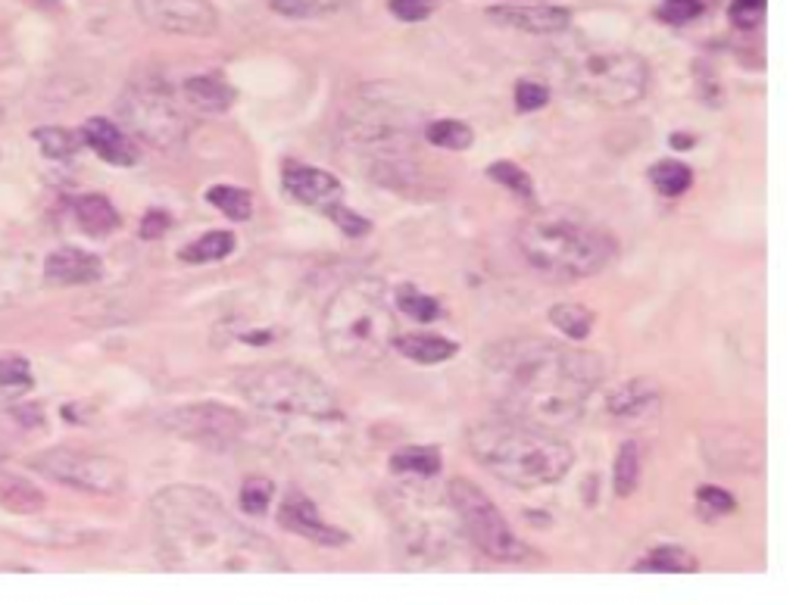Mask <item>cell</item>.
I'll list each match as a JSON object with an SVG mask.
<instances>
[{
    "mask_svg": "<svg viewBox=\"0 0 799 605\" xmlns=\"http://www.w3.org/2000/svg\"><path fill=\"white\" fill-rule=\"evenodd\" d=\"M400 534H397V553L400 559L412 568L422 565L440 562L444 556H450V543H454V527L440 515H410V519L397 521Z\"/></svg>",
    "mask_w": 799,
    "mask_h": 605,
    "instance_id": "obj_14",
    "label": "cell"
},
{
    "mask_svg": "<svg viewBox=\"0 0 799 605\" xmlns=\"http://www.w3.org/2000/svg\"><path fill=\"white\" fill-rule=\"evenodd\" d=\"M119 112L141 141L160 151L181 147L188 138V119L175 100V87L160 72H141L122 91Z\"/></svg>",
    "mask_w": 799,
    "mask_h": 605,
    "instance_id": "obj_9",
    "label": "cell"
},
{
    "mask_svg": "<svg viewBox=\"0 0 799 605\" xmlns=\"http://www.w3.org/2000/svg\"><path fill=\"white\" fill-rule=\"evenodd\" d=\"M550 104V87L540 85V82H519L516 85V107L521 112H531V109H540Z\"/></svg>",
    "mask_w": 799,
    "mask_h": 605,
    "instance_id": "obj_44",
    "label": "cell"
},
{
    "mask_svg": "<svg viewBox=\"0 0 799 605\" xmlns=\"http://www.w3.org/2000/svg\"><path fill=\"white\" fill-rule=\"evenodd\" d=\"M32 138L42 144L44 156H50V159H69V156H75V151H79V138H75L72 131L57 129V126L35 129L32 131Z\"/></svg>",
    "mask_w": 799,
    "mask_h": 605,
    "instance_id": "obj_36",
    "label": "cell"
},
{
    "mask_svg": "<svg viewBox=\"0 0 799 605\" xmlns=\"http://www.w3.org/2000/svg\"><path fill=\"white\" fill-rule=\"evenodd\" d=\"M637 481H641V447L634 440H627L615 455V472H612L615 497H631L637 490Z\"/></svg>",
    "mask_w": 799,
    "mask_h": 605,
    "instance_id": "obj_32",
    "label": "cell"
},
{
    "mask_svg": "<svg viewBox=\"0 0 799 605\" xmlns=\"http://www.w3.org/2000/svg\"><path fill=\"white\" fill-rule=\"evenodd\" d=\"M390 472L410 477H434L440 472V450L437 447H422L412 443L390 455Z\"/></svg>",
    "mask_w": 799,
    "mask_h": 605,
    "instance_id": "obj_24",
    "label": "cell"
},
{
    "mask_svg": "<svg viewBox=\"0 0 799 605\" xmlns=\"http://www.w3.org/2000/svg\"><path fill=\"white\" fill-rule=\"evenodd\" d=\"M696 565L700 562L693 559L684 546H656V549H649L641 562L634 565V571H659V574L681 571V574H688V571H696Z\"/></svg>",
    "mask_w": 799,
    "mask_h": 605,
    "instance_id": "obj_29",
    "label": "cell"
},
{
    "mask_svg": "<svg viewBox=\"0 0 799 605\" xmlns=\"http://www.w3.org/2000/svg\"><path fill=\"white\" fill-rule=\"evenodd\" d=\"M279 521L284 531L319 543V546H344L350 541V534L341 531V527H334L331 521H325L319 515V509H316V502L306 494H301V490H291L287 497L281 499Z\"/></svg>",
    "mask_w": 799,
    "mask_h": 605,
    "instance_id": "obj_15",
    "label": "cell"
},
{
    "mask_svg": "<svg viewBox=\"0 0 799 605\" xmlns=\"http://www.w3.org/2000/svg\"><path fill=\"white\" fill-rule=\"evenodd\" d=\"M275 502V484L269 477H250L244 481L240 487V509L250 515V519H262Z\"/></svg>",
    "mask_w": 799,
    "mask_h": 605,
    "instance_id": "obj_34",
    "label": "cell"
},
{
    "mask_svg": "<svg viewBox=\"0 0 799 605\" xmlns=\"http://www.w3.org/2000/svg\"><path fill=\"white\" fill-rule=\"evenodd\" d=\"M419 141V109L397 85H366L341 119V147L363 173L400 188L412 173V151Z\"/></svg>",
    "mask_w": 799,
    "mask_h": 605,
    "instance_id": "obj_3",
    "label": "cell"
},
{
    "mask_svg": "<svg viewBox=\"0 0 799 605\" xmlns=\"http://www.w3.org/2000/svg\"><path fill=\"white\" fill-rule=\"evenodd\" d=\"M82 138H85L87 147L109 166H134L138 163V147L126 138V131L109 119H101V116L87 119Z\"/></svg>",
    "mask_w": 799,
    "mask_h": 605,
    "instance_id": "obj_20",
    "label": "cell"
},
{
    "mask_svg": "<svg viewBox=\"0 0 799 605\" xmlns=\"http://www.w3.org/2000/svg\"><path fill=\"white\" fill-rule=\"evenodd\" d=\"M649 181L653 188L662 197H681L691 191L693 173L684 163H674V159H662L649 169Z\"/></svg>",
    "mask_w": 799,
    "mask_h": 605,
    "instance_id": "obj_31",
    "label": "cell"
},
{
    "mask_svg": "<svg viewBox=\"0 0 799 605\" xmlns=\"http://www.w3.org/2000/svg\"><path fill=\"white\" fill-rule=\"evenodd\" d=\"M325 216L331 218L344 235H350V238H360V235H366L368 232V222L363 216H356V213H350L346 206H341V200L338 203H331V206H325L322 210Z\"/></svg>",
    "mask_w": 799,
    "mask_h": 605,
    "instance_id": "obj_42",
    "label": "cell"
},
{
    "mask_svg": "<svg viewBox=\"0 0 799 605\" xmlns=\"http://www.w3.org/2000/svg\"><path fill=\"white\" fill-rule=\"evenodd\" d=\"M28 465L38 475L50 477L57 484L85 490V494H97V497H116L129 484V468L119 459L101 453H82V450H66V447L32 455Z\"/></svg>",
    "mask_w": 799,
    "mask_h": 605,
    "instance_id": "obj_11",
    "label": "cell"
},
{
    "mask_svg": "<svg viewBox=\"0 0 799 605\" xmlns=\"http://www.w3.org/2000/svg\"><path fill=\"white\" fill-rule=\"evenodd\" d=\"M207 200H210V206H216L219 213H225L232 222H247L254 216V194L244 188H235V185H213L207 191Z\"/></svg>",
    "mask_w": 799,
    "mask_h": 605,
    "instance_id": "obj_30",
    "label": "cell"
},
{
    "mask_svg": "<svg viewBox=\"0 0 799 605\" xmlns=\"http://www.w3.org/2000/svg\"><path fill=\"white\" fill-rule=\"evenodd\" d=\"M519 250L543 275L590 278L615 260V238L575 206H543L521 225Z\"/></svg>",
    "mask_w": 799,
    "mask_h": 605,
    "instance_id": "obj_6",
    "label": "cell"
},
{
    "mask_svg": "<svg viewBox=\"0 0 799 605\" xmlns=\"http://www.w3.org/2000/svg\"><path fill=\"white\" fill-rule=\"evenodd\" d=\"M393 302H397V309L403 312V316H410L415 322H434L437 316H440V306L434 297L428 294H422L419 287H412V284H403L397 294H393Z\"/></svg>",
    "mask_w": 799,
    "mask_h": 605,
    "instance_id": "obj_33",
    "label": "cell"
},
{
    "mask_svg": "<svg viewBox=\"0 0 799 605\" xmlns=\"http://www.w3.org/2000/svg\"><path fill=\"white\" fill-rule=\"evenodd\" d=\"M447 502L459 519V527L466 531V537L472 541L481 556H487L494 562H525L528 559L525 543L516 537L509 521L503 519L494 499L487 497L481 487H475L472 481H466V477L450 481Z\"/></svg>",
    "mask_w": 799,
    "mask_h": 605,
    "instance_id": "obj_10",
    "label": "cell"
},
{
    "mask_svg": "<svg viewBox=\"0 0 799 605\" xmlns=\"http://www.w3.org/2000/svg\"><path fill=\"white\" fill-rule=\"evenodd\" d=\"M238 393L254 410L291 428H331L344 422L334 390L319 375L294 363H272L244 371L238 378Z\"/></svg>",
    "mask_w": 799,
    "mask_h": 605,
    "instance_id": "obj_8",
    "label": "cell"
},
{
    "mask_svg": "<svg viewBox=\"0 0 799 605\" xmlns=\"http://www.w3.org/2000/svg\"><path fill=\"white\" fill-rule=\"evenodd\" d=\"M437 7V0H390L388 10L400 22H422L428 20Z\"/></svg>",
    "mask_w": 799,
    "mask_h": 605,
    "instance_id": "obj_43",
    "label": "cell"
},
{
    "mask_svg": "<svg viewBox=\"0 0 799 605\" xmlns=\"http://www.w3.org/2000/svg\"><path fill=\"white\" fill-rule=\"evenodd\" d=\"M765 7H768V0H731L728 13L737 28H756L765 16Z\"/></svg>",
    "mask_w": 799,
    "mask_h": 605,
    "instance_id": "obj_41",
    "label": "cell"
},
{
    "mask_svg": "<svg viewBox=\"0 0 799 605\" xmlns=\"http://www.w3.org/2000/svg\"><path fill=\"white\" fill-rule=\"evenodd\" d=\"M32 384H35V378H32V368L25 359H0V388L20 393Z\"/></svg>",
    "mask_w": 799,
    "mask_h": 605,
    "instance_id": "obj_40",
    "label": "cell"
},
{
    "mask_svg": "<svg viewBox=\"0 0 799 605\" xmlns=\"http://www.w3.org/2000/svg\"><path fill=\"white\" fill-rule=\"evenodd\" d=\"M181 97L197 112L222 116V112L235 107L238 91L228 85V79L219 75V72H200V75H191V79L181 82Z\"/></svg>",
    "mask_w": 799,
    "mask_h": 605,
    "instance_id": "obj_18",
    "label": "cell"
},
{
    "mask_svg": "<svg viewBox=\"0 0 799 605\" xmlns=\"http://www.w3.org/2000/svg\"><path fill=\"white\" fill-rule=\"evenodd\" d=\"M469 453L475 455L484 472L521 490L560 484L575 462L572 447L556 437V431L509 415L475 425L469 431Z\"/></svg>",
    "mask_w": 799,
    "mask_h": 605,
    "instance_id": "obj_4",
    "label": "cell"
},
{
    "mask_svg": "<svg viewBox=\"0 0 799 605\" xmlns=\"http://www.w3.org/2000/svg\"><path fill=\"white\" fill-rule=\"evenodd\" d=\"M169 228H173V218H169V213H163V210H151V213L144 216V222H141V238L144 240L163 238Z\"/></svg>",
    "mask_w": 799,
    "mask_h": 605,
    "instance_id": "obj_45",
    "label": "cell"
},
{
    "mask_svg": "<svg viewBox=\"0 0 799 605\" xmlns=\"http://www.w3.org/2000/svg\"><path fill=\"white\" fill-rule=\"evenodd\" d=\"M338 3L341 0H269V7L284 16H322V13H331Z\"/></svg>",
    "mask_w": 799,
    "mask_h": 605,
    "instance_id": "obj_39",
    "label": "cell"
},
{
    "mask_svg": "<svg viewBox=\"0 0 799 605\" xmlns=\"http://www.w3.org/2000/svg\"><path fill=\"white\" fill-rule=\"evenodd\" d=\"M487 178L497 181V185H503V188H509L519 200H534V185H531L528 173L519 169L516 163H509V159L491 163V166H487Z\"/></svg>",
    "mask_w": 799,
    "mask_h": 605,
    "instance_id": "obj_35",
    "label": "cell"
},
{
    "mask_svg": "<svg viewBox=\"0 0 799 605\" xmlns=\"http://www.w3.org/2000/svg\"><path fill=\"white\" fill-rule=\"evenodd\" d=\"M72 216H75V222L85 228L87 235H94V238H104V235H109V232L119 228V213H116V206H113L104 194L75 197V203H72Z\"/></svg>",
    "mask_w": 799,
    "mask_h": 605,
    "instance_id": "obj_22",
    "label": "cell"
},
{
    "mask_svg": "<svg viewBox=\"0 0 799 605\" xmlns=\"http://www.w3.org/2000/svg\"><path fill=\"white\" fill-rule=\"evenodd\" d=\"M281 185H284V194L303 203V206L325 210V206L341 200V181L325 169H316V166L287 163L281 173Z\"/></svg>",
    "mask_w": 799,
    "mask_h": 605,
    "instance_id": "obj_17",
    "label": "cell"
},
{
    "mask_svg": "<svg viewBox=\"0 0 799 605\" xmlns=\"http://www.w3.org/2000/svg\"><path fill=\"white\" fill-rule=\"evenodd\" d=\"M163 428L207 450H232L247 434V418L222 403H191L163 415Z\"/></svg>",
    "mask_w": 799,
    "mask_h": 605,
    "instance_id": "obj_12",
    "label": "cell"
},
{
    "mask_svg": "<svg viewBox=\"0 0 799 605\" xmlns=\"http://www.w3.org/2000/svg\"><path fill=\"white\" fill-rule=\"evenodd\" d=\"M393 346H397L407 359L419 363V366L447 363V359H454L456 349H459L454 341L437 337V334H397V337H393Z\"/></svg>",
    "mask_w": 799,
    "mask_h": 605,
    "instance_id": "obj_23",
    "label": "cell"
},
{
    "mask_svg": "<svg viewBox=\"0 0 799 605\" xmlns=\"http://www.w3.org/2000/svg\"><path fill=\"white\" fill-rule=\"evenodd\" d=\"M560 85L600 107H631L647 97L649 63L619 44H575L553 57Z\"/></svg>",
    "mask_w": 799,
    "mask_h": 605,
    "instance_id": "obj_7",
    "label": "cell"
},
{
    "mask_svg": "<svg viewBox=\"0 0 799 605\" xmlns=\"http://www.w3.org/2000/svg\"><path fill=\"white\" fill-rule=\"evenodd\" d=\"M235 235L232 232H207L203 238L191 240L188 247L178 250V260L191 262V265H203V262H219L235 253Z\"/></svg>",
    "mask_w": 799,
    "mask_h": 605,
    "instance_id": "obj_25",
    "label": "cell"
},
{
    "mask_svg": "<svg viewBox=\"0 0 799 605\" xmlns=\"http://www.w3.org/2000/svg\"><path fill=\"white\" fill-rule=\"evenodd\" d=\"M659 403H662L659 384L653 378H634L606 400V410L615 422H641L659 410Z\"/></svg>",
    "mask_w": 799,
    "mask_h": 605,
    "instance_id": "obj_19",
    "label": "cell"
},
{
    "mask_svg": "<svg viewBox=\"0 0 799 605\" xmlns=\"http://www.w3.org/2000/svg\"><path fill=\"white\" fill-rule=\"evenodd\" d=\"M487 16L506 25V28H519V32H531V35H560L572 25V13L565 7H553V3H500L491 7Z\"/></svg>",
    "mask_w": 799,
    "mask_h": 605,
    "instance_id": "obj_16",
    "label": "cell"
},
{
    "mask_svg": "<svg viewBox=\"0 0 799 605\" xmlns=\"http://www.w3.org/2000/svg\"><path fill=\"white\" fill-rule=\"evenodd\" d=\"M0 506H3L7 512H13V515H32V512L44 509V497L42 490L32 487L28 481H22V477H7V481L0 484Z\"/></svg>",
    "mask_w": 799,
    "mask_h": 605,
    "instance_id": "obj_28",
    "label": "cell"
},
{
    "mask_svg": "<svg viewBox=\"0 0 799 605\" xmlns=\"http://www.w3.org/2000/svg\"><path fill=\"white\" fill-rule=\"evenodd\" d=\"M156 553L173 571H284L269 537L238 521L216 494L175 484L151 502Z\"/></svg>",
    "mask_w": 799,
    "mask_h": 605,
    "instance_id": "obj_2",
    "label": "cell"
},
{
    "mask_svg": "<svg viewBox=\"0 0 799 605\" xmlns=\"http://www.w3.org/2000/svg\"><path fill=\"white\" fill-rule=\"evenodd\" d=\"M603 381L594 353L543 337H506L484 353V390L500 415L547 431L575 425Z\"/></svg>",
    "mask_w": 799,
    "mask_h": 605,
    "instance_id": "obj_1",
    "label": "cell"
},
{
    "mask_svg": "<svg viewBox=\"0 0 799 605\" xmlns=\"http://www.w3.org/2000/svg\"><path fill=\"white\" fill-rule=\"evenodd\" d=\"M696 512L706 521H718L721 515L735 512V497L728 490L715 487V484H706V487L696 490Z\"/></svg>",
    "mask_w": 799,
    "mask_h": 605,
    "instance_id": "obj_37",
    "label": "cell"
},
{
    "mask_svg": "<svg viewBox=\"0 0 799 605\" xmlns=\"http://www.w3.org/2000/svg\"><path fill=\"white\" fill-rule=\"evenodd\" d=\"M547 316H550L553 328L562 331L568 341H584L594 331V312L581 302H556Z\"/></svg>",
    "mask_w": 799,
    "mask_h": 605,
    "instance_id": "obj_26",
    "label": "cell"
},
{
    "mask_svg": "<svg viewBox=\"0 0 799 605\" xmlns=\"http://www.w3.org/2000/svg\"><path fill=\"white\" fill-rule=\"evenodd\" d=\"M422 134L432 147H440V151H466L475 141V131L459 119H434Z\"/></svg>",
    "mask_w": 799,
    "mask_h": 605,
    "instance_id": "obj_27",
    "label": "cell"
},
{
    "mask_svg": "<svg viewBox=\"0 0 799 605\" xmlns=\"http://www.w3.org/2000/svg\"><path fill=\"white\" fill-rule=\"evenodd\" d=\"M703 10H706L703 0H662L659 10H656V16L662 22H669V25H688V22L700 20Z\"/></svg>",
    "mask_w": 799,
    "mask_h": 605,
    "instance_id": "obj_38",
    "label": "cell"
},
{
    "mask_svg": "<svg viewBox=\"0 0 799 605\" xmlns=\"http://www.w3.org/2000/svg\"><path fill=\"white\" fill-rule=\"evenodd\" d=\"M44 275L54 284H91L104 275V262L79 247H60L44 262Z\"/></svg>",
    "mask_w": 799,
    "mask_h": 605,
    "instance_id": "obj_21",
    "label": "cell"
},
{
    "mask_svg": "<svg viewBox=\"0 0 799 605\" xmlns=\"http://www.w3.org/2000/svg\"><path fill=\"white\" fill-rule=\"evenodd\" d=\"M138 16L156 32L207 38L219 28V13L210 0H134Z\"/></svg>",
    "mask_w": 799,
    "mask_h": 605,
    "instance_id": "obj_13",
    "label": "cell"
},
{
    "mask_svg": "<svg viewBox=\"0 0 799 605\" xmlns=\"http://www.w3.org/2000/svg\"><path fill=\"white\" fill-rule=\"evenodd\" d=\"M397 322L388 287L378 278L346 282L322 312V344L341 368L368 371L381 366L393 349Z\"/></svg>",
    "mask_w": 799,
    "mask_h": 605,
    "instance_id": "obj_5",
    "label": "cell"
}]
</instances>
